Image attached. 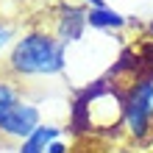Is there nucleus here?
<instances>
[{
    "label": "nucleus",
    "mask_w": 153,
    "mask_h": 153,
    "mask_svg": "<svg viewBox=\"0 0 153 153\" xmlns=\"http://www.w3.org/2000/svg\"><path fill=\"white\" fill-rule=\"evenodd\" d=\"M17 42V28L11 22H6V20H0V53H6V50H11V45Z\"/></svg>",
    "instance_id": "0eeeda50"
},
{
    "label": "nucleus",
    "mask_w": 153,
    "mask_h": 153,
    "mask_svg": "<svg viewBox=\"0 0 153 153\" xmlns=\"http://www.w3.org/2000/svg\"><path fill=\"white\" fill-rule=\"evenodd\" d=\"M123 125L134 139L148 137L153 128V78H139L123 95Z\"/></svg>",
    "instance_id": "f03ea898"
},
{
    "label": "nucleus",
    "mask_w": 153,
    "mask_h": 153,
    "mask_svg": "<svg viewBox=\"0 0 153 153\" xmlns=\"http://www.w3.org/2000/svg\"><path fill=\"white\" fill-rule=\"evenodd\" d=\"M86 25L95 31H123L128 25V17L120 14L111 6H89L86 8Z\"/></svg>",
    "instance_id": "39448f33"
},
{
    "label": "nucleus",
    "mask_w": 153,
    "mask_h": 153,
    "mask_svg": "<svg viewBox=\"0 0 153 153\" xmlns=\"http://www.w3.org/2000/svg\"><path fill=\"white\" fill-rule=\"evenodd\" d=\"M59 137H61V128L56 123H42L33 134H28V137L20 142V148L14 153H48V145L53 139H59Z\"/></svg>",
    "instance_id": "423d86ee"
},
{
    "label": "nucleus",
    "mask_w": 153,
    "mask_h": 153,
    "mask_svg": "<svg viewBox=\"0 0 153 153\" xmlns=\"http://www.w3.org/2000/svg\"><path fill=\"white\" fill-rule=\"evenodd\" d=\"M78 3L89 8V6H103V0H78Z\"/></svg>",
    "instance_id": "1a4fd4ad"
},
{
    "label": "nucleus",
    "mask_w": 153,
    "mask_h": 153,
    "mask_svg": "<svg viewBox=\"0 0 153 153\" xmlns=\"http://www.w3.org/2000/svg\"><path fill=\"white\" fill-rule=\"evenodd\" d=\"M39 125H42V109H39L36 103L20 97L8 111L0 114V137L22 142L28 134L36 131Z\"/></svg>",
    "instance_id": "7ed1b4c3"
},
{
    "label": "nucleus",
    "mask_w": 153,
    "mask_h": 153,
    "mask_svg": "<svg viewBox=\"0 0 153 153\" xmlns=\"http://www.w3.org/2000/svg\"><path fill=\"white\" fill-rule=\"evenodd\" d=\"M67 70V48L53 31L31 28L8 50V73L14 78H53Z\"/></svg>",
    "instance_id": "f257e3e1"
},
{
    "label": "nucleus",
    "mask_w": 153,
    "mask_h": 153,
    "mask_svg": "<svg viewBox=\"0 0 153 153\" xmlns=\"http://www.w3.org/2000/svg\"><path fill=\"white\" fill-rule=\"evenodd\" d=\"M48 153H70V145L61 142V137H59V139H53L50 145H48Z\"/></svg>",
    "instance_id": "6e6552de"
},
{
    "label": "nucleus",
    "mask_w": 153,
    "mask_h": 153,
    "mask_svg": "<svg viewBox=\"0 0 153 153\" xmlns=\"http://www.w3.org/2000/svg\"><path fill=\"white\" fill-rule=\"evenodd\" d=\"M86 31V6L81 3H61L56 8V17H53V36H56L64 48L70 45H78L84 39Z\"/></svg>",
    "instance_id": "20e7f679"
},
{
    "label": "nucleus",
    "mask_w": 153,
    "mask_h": 153,
    "mask_svg": "<svg viewBox=\"0 0 153 153\" xmlns=\"http://www.w3.org/2000/svg\"><path fill=\"white\" fill-rule=\"evenodd\" d=\"M148 31H150V33H153V22H150V25H148Z\"/></svg>",
    "instance_id": "9d476101"
}]
</instances>
